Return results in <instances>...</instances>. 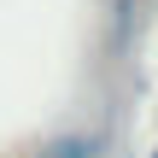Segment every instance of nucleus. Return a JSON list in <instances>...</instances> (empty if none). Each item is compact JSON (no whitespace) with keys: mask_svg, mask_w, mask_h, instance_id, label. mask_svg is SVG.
I'll return each mask as SVG.
<instances>
[{"mask_svg":"<svg viewBox=\"0 0 158 158\" xmlns=\"http://www.w3.org/2000/svg\"><path fill=\"white\" fill-rule=\"evenodd\" d=\"M35 158H100V135H53Z\"/></svg>","mask_w":158,"mask_h":158,"instance_id":"obj_1","label":"nucleus"},{"mask_svg":"<svg viewBox=\"0 0 158 158\" xmlns=\"http://www.w3.org/2000/svg\"><path fill=\"white\" fill-rule=\"evenodd\" d=\"M152 158H158V152H152Z\"/></svg>","mask_w":158,"mask_h":158,"instance_id":"obj_2","label":"nucleus"}]
</instances>
